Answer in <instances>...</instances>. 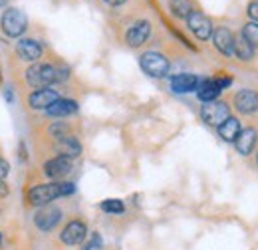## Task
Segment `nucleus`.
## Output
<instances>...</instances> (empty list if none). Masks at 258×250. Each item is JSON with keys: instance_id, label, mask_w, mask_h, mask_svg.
<instances>
[{"instance_id": "1", "label": "nucleus", "mask_w": 258, "mask_h": 250, "mask_svg": "<svg viewBox=\"0 0 258 250\" xmlns=\"http://www.w3.org/2000/svg\"><path fill=\"white\" fill-rule=\"evenodd\" d=\"M76 191L74 183H64V181H54V183H46V185H36L28 191V201L36 207H44L48 203H52L54 199L68 197Z\"/></svg>"}, {"instance_id": "2", "label": "nucleus", "mask_w": 258, "mask_h": 250, "mask_svg": "<svg viewBox=\"0 0 258 250\" xmlns=\"http://www.w3.org/2000/svg\"><path fill=\"white\" fill-rule=\"evenodd\" d=\"M0 24H2V32L10 38H20L26 26H28V18L24 12H20L18 8H6L2 18H0Z\"/></svg>"}, {"instance_id": "3", "label": "nucleus", "mask_w": 258, "mask_h": 250, "mask_svg": "<svg viewBox=\"0 0 258 250\" xmlns=\"http://www.w3.org/2000/svg\"><path fill=\"white\" fill-rule=\"evenodd\" d=\"M139 66L151 78H165L169 74V68H171L169 60L163 54H159V52H145V54H141Z\"/></svg>"}, {"instance_id": "4", "label": "nucleus", "mask_w": 258, "mask_h": 250, "mask_svg": "<svg viewBox=\"0 0 258 250\" xmlns=\"http://www.w3.org/2000/svg\"><path fill=\"white\" fill-rule=\"evenodd\" d=\"M28 84L38 88H50L56 82V66L50 64H34L32 68L26 72Z\"/></svg>"}, {"instance_id": "5", "label": "nucleus", "mask_w": 258, "mask_h": 250, "mask_svg": "<svg viewBox=\"0 0 258 250\" xmlns=\"http://www.w3.org/2000/svg\"><path fill=\"white\" fill-rule=\"evenodd\" d=\"M201 117H203L205 123L213 125V127H219V125L225 123L226 119L230 117V107H228L226 101H219V99L209 101V103L203 105Z\"/></svg>"}, {"instance_id": "6", "label": "nucleus", "mask_w": 258, "mask_h": 250, "mask_svg": "<svg viewBox=\"0 0 258 250\" xmlns=\"http://www.w3.org/2000/svg\"><path fill=\"white\" fill-rule=\"evenodd\" d=\"M187 28L193 32L195 38H199L201 42H207L213 36V22L211 18L201 12V10H191V14L187 16Z\"/></svg>"}, {"instance_id": "7", "label": "nucleus", "mask_w": 258, "mask_h": 250, "mask_svg": "<svg viewBox=\"0 0 258 250\" xmlns=\"http://www.w3.org/2000/svg\"><path fill=\"white\" fill-rule=\"evenodd\" d=\"M62 219V211L58 207H52V205H44L36 211L34 215V224L40 228V230H52L56 228V224Z\"/></svg>"}, {"instance_id": "8", "label": "nucleus", "mask_w": 258, "mask_h": 250, "mask_svg": "<svg viewBox=\"0 0 258 250\" xmlns=\"http://www.w3.org/2000/svg\"><path fill=\"white\" fill-rule=\"evenodd\" d=\"M72 169H74V159H68V157H62V155L50 159V161L44 165V173H46L52 181L64 179L68 173H72Z\"/></svg>"}, {"instance_id": "9", "label": "nucleus", "mask_w": 258, "mask_h": 250, "mask_svg": "<svg viewBox=\"0 0 258 250\" xmlns=\"http://www.w3.org/2000/svg\"><path fill=\"white\" fill-rule=\"evenodd\" d=\"M149 34H151V22L137 20L125 34V42H127L129 48H139V46H143L147 42Z\"/></svg>"}, {"instance_id": "10", "label": "nucleus", "mask_w": 258, "mask_h": 250, "mask_svg": "<svg viewBox=\"0 0 258 250\" xmlns=\"http://www.w3.org/2000/svg\"><path fill=\"white\" fill-rule=\"evenodd\" d=\"M234 107L242 115H250L258 111V92L254 90H240L234 95Z\"/></svg>"}, {"instance_id": "11", "label": "nucleus", "mask_w": 258, "mask_h": 250, "mask_svg": "<svg viewBox=\"0 0 258 250\" xmlns=\"http://www.w3.org/2000/svg\"><path fill=\"white\" fill-rule=\"evenodd\" d=\"M213 44L215 48L223 54V56H232V48H234V34L228 30L226 26H217L213 28Z\"/></svg>"}, {"instance_id": "12", "label": "nucleus", "mask_w": 258, "mask_h": 250, "mask_svg": "<svg viewBox=\"0 0 258 250\" xmlns=\"http://www.w3.org/2000/svg\"><path fill=\"white\" fill-rule=\"evenodd\" d=\"M86 236H88V228H86V224L82 220H72L60 234L62 242L68 244V246H76V244L84 242Z\"/></svg>"}, {"instance_id": "13", "label": "nucleus", "mask_w": 258, "mask_h": 250, "mask_svg": "<svg viewBox=\"0 0 258 250\" xmlns=\"http://www.w3.org/2000/svg\"><path fill=\"white\" fill-rule=\"evenodd\" d=\"M16 54L22 60H26V62H38L42 58L44 50H42V44L40 42H36L32 38H22L16 44Z\"/></svg>"}, {"instance_id": "14", "label": "nucleus", "mask_w": 258, "mask_h": 250, "mask_svg": "<svg viewBox=\"0 0 258 250\" xmlns=\"http://www.w3.org/2000/svg\"><path fill=\"white\" fill-rule=\"evenodd\" d=\"M56 99H60V95L54 88H38L36 92L30 94L28 103L32 109H48Z\"/></svg>"}, {"instance_id": "15", "label": "nucleus", "mask_w": 258, "mask_h": 250, "mask_svg": "<svg viewBox=\"0 0 258 250\" xmlns=\"http://www.w3.org/2000/svg\"><path fill=\"white\" fill-rule=\"evenodd\" d=\"M256 139H258V133L252 127L240 129L238 137L234 139V147H236V151H238L240 155L246 157L252 153V149H254V145H256Z\"/></svg>"}, {"instance_id": "16", "label": "nucleus", "mask_w": 258, "mask_h": 250, "mask_svg": "<svg viewBox=\"0 0 258 250\" xmlns=\"http://www.w3.org/2000/svg\"><path fill=\"white\" fill-rule=\"evenodd\" d=\"M199 86V78L195 74H177L171 78V90L175 94H189Z\"/></svg>"}, {"instance_id": "17", "label": "nucleus", "mask_w": 258, "mask_h": 250, "mask_svg": "<svg viewBox=\"0 0 258 250\" xmlns=\"http://www.w3.org/2000/svg\"><path fill=\"white\" fill-rule=\"evenodd\" d=\"M195 92H197L201 101L209 103V101H215V99L221 95L223 90L219 88V84H217L213 78H207V80H199V86H197Z\"/></svg>"}, {"instance_id": "18", "label": "nucleus", "mask_w": 258, "mask_h": 250, "mask_svg": "<svg viewBox=\"0 0 258 250\" xmlns=\"http://www.w3.org/2000/svg\"><path fill=\"white\" fill-rule=\"evenodd\" d=\"M56 149L62 157H68V159H76L82 153V143L78 141V137L74 135H66L62 139H58L56 143Z\"/></svg>"}, {"instance_id": "19", "label": "nucleus", "mask_w": 258, "mask_h": 250, "mask_svg": "<svg viewBox=\"0 0 258 250\" xmlns=\"http://www.w3.org/2000/svg\"><path fill=\"white\" fill-rule=\"evenodd\" d=\"M78 111V103L74 99H56L48 109L46 113L50 117H64V115H72Z\"/></svg>"}, {"instance_id": "20", "label": "nucleus", "mask_w": 258, "mask_h": 250, "mask_svg": "<svg viewBox=\"0 0 258 250\" xmlns=\"http://www.w3.org/2000/svg\"><path fill=\"white\" fill-rule=\"evenodd\" d=\"M217 129H219V135H221L225 141H228V143L232 141V143H234V139L238 137V133H240V129H242V127H240V121H238L236 117H232V115H230L225 123H221Z\"/></svg>"}, {"instance_id": "21", "label": "nucleus", "mask_w": 258, "mask_h": 250, "mask_svg": "<svg viewBox=\"0 0 258 250\" xmlns=\"http://www.w3.org/2000/svg\"><path fill=\"white\" fill-rule=\"evenodd\" d=\"M232 54H234L238 60L248 62V60L254 58V48H252L240 34H236V36H234V48H232Z\"/></svg>"}, {"instance_id": "22", "label": "nucleus", "mask_w": 258, "mask_h": 250, "mask_svg": "<svg viewBox=\"0 0 258 250\" xmlns=\"http://www.w3.org/2000/svg\"><path fill=\"white\" fill-rule=\"evenodd\" d=\"M169 8H171V14H173V16L185 18V20H187V16H189L191 10H193V6H191L189 0H175V2H171Z\"/></svg>"}, {"instance_id": "23", "label": "nucleus", "mask_w": 258, "mask_h": 250, "mask_svg": "<svg viewBox=\"0 0 258 250\" xmlns=\"http://www.w3.org/2000/svg\"><path fill=\"white\" fill-rule=\"evenodd\" d=\"M240 36L252 46V48H258V22H246L244 26H242V32H240Z\"/></svg>"}, {"instance_id": "24", "label": "nucleus", "mask_w": 258, "mask_h": 250, "mask_svg": "<svg viewBox=\"0 0 258 250\" xmlns=\"http://www.w3.org/2000/svg\"><path fill=\"white\" fill-rule=\"evenodd\" d=\"M101 211L111 213V215H121V213L125 211V205H123V201H119V199H107V201L101 203Z\"/></svg>"}, {"instance_id": "25", "label": "nucleus", "mask_w": 258, "mask_h": 250, "mask_svg": "<svg viewBox=\"0 0 258 250\" xmlns=\"http://www.w3.org/2000/svg\"><path fill=\"white\" fill-rule=\"evenodd\" d=\"M50 135L56 137V139H62L68 135V125L62 123V121H56V123L50 125Z\"/></svg>"}, {"instance_id": "26", "label": "nucleus", "mask_w": 258, "mask_h": 250, "mask_svg": "<svg viewBox=\"0 0 258 250\" xmlns=\"http://www.w3.org/2000/svg\"><path fill=\"white\" fill-rule=\"evenodd\" d=\"M246 12H248V18H250L252 22H258V0H252V2L248 4Z\"/></svg>"}, {"instance_id": "27", "label": "nucleus", "mask_w": 258, "mask_h": 250, "mask_svg": "<svg viewBox=\"0 0 258 250\" xmlns=\"http://www.w3.org/2000/svg\"><path fill=\"white\" fill-rule=\"evenodd\" d=\"M99 246H101V238H99V234H94V236H92V242H88V244H86V248L84 250H92V248H99Z\"/></svg>"}, {"instance_id": "28", "label": "nucleus", "mask_w": 258, "mask_h": 250, "mask_svg": "<svg viewBox=\"0 0 258 250\" xmlns=\"http://www.w3.org/2000/svg\"><path fill=\"white\" fill-rule=\"evenodd\" d=\"M8 171H10V165L4 159H0V181H4V177L8 175Z\"/></svg>"}, {"instance_id": "29", "label": "nucleus", "mask_w": 258, "mask_h": 250, "mask_svg": "<svg viewBox=\"0 0 258 250\" xmlns=\"http://www.w3.org/2000/svg\"><path fill=\"white\" fill-rule=\"evenodd\" d=\"M103 2H107L109 6H121L125 0H103Z\"/></svg>"}, {"instance_id": "30", "label": "nucleus", "mask_w": 258, "mask_h": 250, "mask_svg": "<svg viewBox=\"0 0 258 250\" xmlns=\"http://www.w3.org/2000/svg\"><path fill=\"white\" fill-rule=\"evenodd\" d=\"M4 195H8V187L4 185V181H0V197H4Z\"/></svg>"}, {"instance_id": "31", "label": "nucleus", "mask_w": 258, "mask_h": 250, "mask_svg": "<svg viewBox=\"0 0 258 250\" xmlns=\"http://www.w3.org/2000/svg\"><path fill=\"white\" fill-rule=\"evenodd\" d=\"M4 97H6L8 101H12V94H10V90H6V94H4Z\"/></svg>"}, {"instance_id": "32", "label": "nucleus", "mask_w": 258, "mask_h": 250, "mask_svg": "<svg viewBox=\"0 0 258 250\" xmlns=\"http://www.w3.org/2000/svg\"><path fill=\"white\" fill-rule=\"evenodd\" d=\"M6 2H8V0H0V6H4V4H6Z\"/></svg>"}, {"instance_id": "33", "label": "nucleus", "mask_w": 258, "mask_h": 250, "mask_svg": "<svg viewBox=\"0 0 258 250\" xmlns=\"http://www.w3.org/2000/svg\"><path fill=\"white\" fill-rule=\"evenodd\" d=\"M0 246H2V234H0Z\"/></svg>"}, {"instance_id": "34", "label": "nucleus", "mask_w": 258, "mask_h": 250, "mask_svg": "<svg viewBox=\"0 0 258 250\" xmlns=\"http://www.w3.org/2000/svg\"><path fill=\"white\" fill-rule=\"evenodd\" d=\"M256 163H258V155H256Z\"/></svg>"}, {"instance_id": "35", "label": "nucleus", "mask_w": 258, "mask_h": 250, "mask_svg": "<svg viewBox=\"0 0 258 250\" xmlns=\"http://www.w3.org/2000/svg\"><path fill=\"white\" fill-rule=\"evenodd\" d=\"M171 2H175V0H171Z\"/></svg>"}]
</instances>
